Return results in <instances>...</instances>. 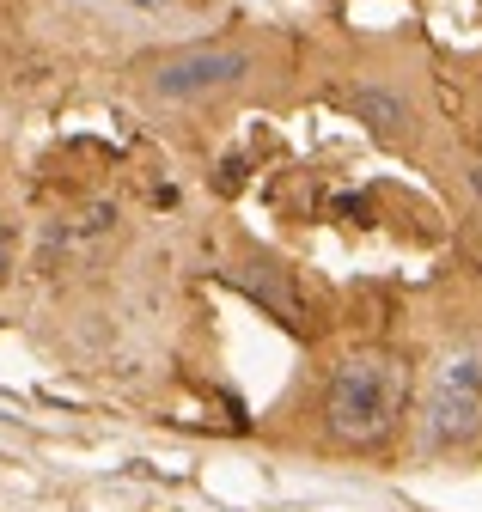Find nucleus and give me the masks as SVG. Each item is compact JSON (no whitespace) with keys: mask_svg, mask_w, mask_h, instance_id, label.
<instances>
[{"mask_svg":"<svg viewBox=\"0 0 482 512\" xmlns=\"http://www.w3.org/2000/svg\"><path fill=\"white\" fill-rule=\"evenodd\" d=\"M403 397H409V372L391 354H354L330 372L324 427L342 445H379V439H391Z\"/></svg>","mask_w":482,"mask_h":512,"instance_id":"f257e3e1","label":"nucleus"},{"mask_svg":"<svg viewBox=\"0 0 482 512\" xmlns=\"http://www.w3.org/2000/svg\"><path fill=\"white\" fill-rule=\"evenodd\" d=\"M470 433H482V354H458L446 360V372L434 378L428 397V445H464Z\"/></svg>","mask_w":482,"mask_h":512,"instance_id":"f03ea898","label":"nucleus"},{"mask_svg":"<svg viewBox=\"0 0 482 512\" xmlns=\"http://www.w3.org/2000/svg\"><path fill=\"white\" fill-rule=\"evenodd\" d=\"M245 74H251V55L245 49H184V55L159 61L153 92L159 98H202V92L232 86V80H245Z\"/></svg>","mask_w":482,"mask_h":512,"instance_id":"7ed1b4c3","label":"nucleus"},{"mask_svg":"<svg viewBox=\"0 0 482 512\" xmlns=\"http://www.w3.org/2000/svg\"><path fill=\"white\" fill-rule=\"evenodd\" d=\"M238 281H245V293H251V299H263V305L281 317V324H293V330L306 324V305H299V293H293L287 269H275V263H251Z\"/></svg>","mask_w":482,"mask_h":512,"instance_id":"20e7f679","label":"nucleus"},{"mask_svg":"<svg viewBox=\"0 0 482 512\" xmlns=\"http://www.w3.org/2000/svg\"><path fill=\"white\" fill-rule=\"evenodd\" d=\"M354 110H360V116H367V122L379 128V135H397V128L409 122V110H403V98H391V92H379V86H360V92H354Z\"/></svg>","mask_w":482,"mask_h":512,"instance_id":"39448f33","label":"nucleus"},{"mask_svg":"<svg viewBox=\"0 0 482 512\" xmlns=\"http://www.w3.org/2000/svg\"><path fill=\"white\" fill-rule=\"evenodd\" d=\"M7 269H13V226L0 220V275H7Z\"/></svg>","mask_w":482,"mask_h":512,"instance_id":"423d86ee","label":"nucleus"}]
</instances>
